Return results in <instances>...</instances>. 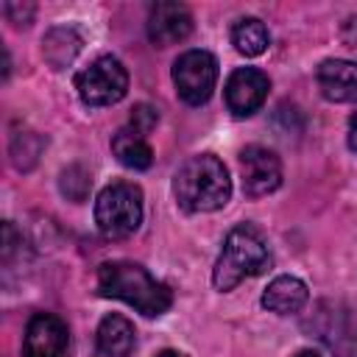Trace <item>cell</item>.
Instances as JSON below:
<instances>
[{
	"label": "cell",
	"mask_w": 357,
	"mask_h": 357,
	"mask_svg": "<svg viewBox=\"0 0 357 357\" xmlns=\"http://www.w3.org/2000/svg\"><path fill=\"white\" fill-rule=\"evenodd\" d=\"M98 293L103 298H120L148 318L167 312L173 304L170 287L153 279L142 265L128 262V259L103 262L98 268Z\"/></svg>",
	"instance_id": "1"
},
{
	"label": "cell",
	"mask_w": 357,
	"mask_h": 357,
	"mask_svg": "<svg viewBox=\"0 0 357 357\" xmlns=\"http://www.w3.org/2000/svg\"><path fill=\"white\" fill-rule=\"evenodd\" d=\"M176 204L184 212H215L231 198V178L215 153L190 156L173 178Z\"/></svg>",
	"instance_id": "2"
},
{
	"label": "cell",
	"mask_w": 357,
	"mask_h": 357,
	"mask_svg": "<svg viewBox=\"0 0 357 357\" xmlns=\"http://www.w3.org/2000/svg\"><path fill=\"white\" fill-rule=\"evenodd\" d=\"M268 268H271V251L265 240L254 226L240 223L223 240V251L215 262L212 282L220 293H226V290H234L245 276H259Z\"/></svg>",
	"instance_id": "3"
},
{
	"label": "cell",
	"mask_w": 357,
	"mask_h": 357,
	"mask_svg": "<svg viewBox=\"0 0 357 357\" xmlns=\"http://www.w3.org/2000/svg\"><path fill=\"white\" fill-rule=\"evenodd\" d=\"M95 223L103 237H131L142 223V190L131 181H114L95 201Z\"/></svg>",
	"instance_id": "4"
},
{
	"label": "cell",
	"mask_w": 357,
	"mask_h": 357,
	"mask_svg": "<svg viewBox=\"0 0 357 357\" xmlns=\"http://www.w3.org/2000/svg\"><path fill=\"white\" fill-rule=\"evenodd\" d=\"M335 357H357V310L343 301H318L304 324Z\"/></svg>",
	"instance_id": "5"
},
{
	"label": "cell",
	"mask_w": 357,
	"mask_h": 357,
	"mask_svg": "<svg viewBox=\"0 0 357 357\" xmlns=\"http://www.w3.org/2000/svg\"><path fill=\"white\" fill-rule=\"evenodd\" d=\"M75 89L86 106H112L128 92V73L120 59L98 56L89 67L75 75Z\"/></svg>",
	"instance_id": "6"
},
{
	"label": "cell",
	"mask_w": 357,
	"mask_h": 357,
	"mask_svg": "<svg viewBox=\"0 0 357 357\" xmlns=\"http://www.w3.org/2000/svg\"><path fill=\"white\" fill-rule=\"evenodd\" d=\"M173 84L184 103H206L218 84V59L209 50H184L173 61Z\"/></svg>",
	"instance_id": "7"
},
{
	"label": "cell",
	"mask_w": 357,
	"mask_h": 357,
	"mask_svg": "<svg viewBox=\"0 0 357 357\" xmlns=\"http://www.w3.org/2000/svg\"><path fill=\"white\" fill-rule=\"evenodd\" d=\"M240 176L245 195L259 198L282 184V162L273 151L262 145H248L240 151Z\"/></svg>",
	"instance_id": "8"
},
{
	"label": "cell",
	"mask_w": 357,
	"mask_h": 357,
	"mask_svg": "<svg viewBox=\"0 0 357 357\" xmlns=\"http://www.w3.org/2000/svg\"><path fill=\"white\" fill-rule=\"evenodd\" d=\"M268 89H271V81L262 70L257 67H237L229 81H226V106L234 117H248L254 114L265 98H268Z\"/></svg>",
	"instance_id": "9"
},
{
	"label": "cell",
	"mask_w": 357,
	"mask_h": 357,
	"mask_svg": "<svg viewBox=\"0 0 357 357\" xmlns=\"http://www.w3.org/2000/svg\"><path fill=\"white\" fill-rule=\"evenodd\" d=\"M67 349V324L53 312H36L25 326L22 357H61Z\"/></svg>",
	"instance_id": "10"
},
{
	"label": "cell",
	"mask_w": 357,
	"mask_h": 357,
	"mask_svg": "<svg viewBox=\"0 0 357 357\" xmlns=\"http://www.w3.org/2000/svg\"><path fill=\"white\" fill-rule=\"evenodd\" d=\"M192 31V17L181 3L162 0L148 14V39L156 47H167L176 42H184Z\"/></svg>",
	"instance_id": "11"
},
{
	"label": "cell",
	"mask_w": 357,
	"mask_h": 357,
	"mask_svg": "<svg viewBox=\"0 0 357 357\" xmlns=\"http://www.w3.org/2000/svg\"><path fill=\"white\" fill-rule=\"evenodd\" d=\"M315 78H318L321 95L326 100H335V103H357V61L326 59V61H321Z\"/></svg>",
	"instance_id": "12"
},
{
	"label": "cell",
	"mask_w": 357,
	"mask_h": 357,
	"mask_svg": "<svg viewBox=\"0 0 357 357\" xmlns=\"http://www.w3.org/2000/svg\"><path fill=\"white\" fill-rule=\"evenodd\" d=\"M137 346V335L128 318H123L120 312H109L103 315V321L98 324L95 332V351L92 357H131Z\"/></svg>",
	"instance_id": "13"
},
{
	"label": "cell",
	"mask_w": 357,
	"mask_h": 357,
	"mask_svg": "<svg viewBox=\"0 0 357 357\" xmlns=\"http://www.w3.org/2000/svg\"><path fill=\"white\" fill-rule=\"evenodd\" d=\"M307 301H310V290L296 276H276L262 293V307L276 315H293Z\"/></svg>",
	"instance_id": "14"
},
{
	"label": "cell",
	"mask_w": 357,
	"mask_h": 357,
	"mask_svg": "<svg viewBox=\"0 0 357 357\" xmlns=\"http://www.w3.org/2000/svg\"><path fill=\"white\" fill-rule=\"evenodd\" d=\"M81 45L84 42H81L75 28L59 25V28H50L42 36V56L53 70H64L75 61V56L81 53Z\"/></svg>",
	"instance_id": "15"
},
{
	"label": "cell",
	"mask_w": 357,
	"mask_h": 357,
	"mask_svg": "<svg viewBox=\"0 0 357 357\" xmlns=\"http://www.w3.org/2000/svg\"><path fill=\"white\" fill-rule=\"evenodd\" d=\"M112 151L117 156V162L123 167H131V170H148L151 162H153V151L145 139V134L134 131L131 126L120 128L114 137H112Z\"/></svg>",
	"instance_id": "16"
},
{
	"label": "cell",
	"mask_w": 357,
	"mask_h": 357,
	"mask_svg": "<svg viewBox=\"0 0 357 357\" xmlns=\"http://www.w3.org/2000/svg\"><path fill=\"white\" fill-rule=\"evenodd\" d=\"M268 42H271L268 28L257 17H243V20H237L231 25V45L243 56H259V53H265L268 50Z\"/></svg>",
	"instance_id": "17"
},
{
	"label": "cell",
	"mask_w": 357,
	"mask_h": 357,
	"mask_svg": "<svg viewBox=\"0 0 357 357\" xmlns=\"http://www.w3.org/2000/svg\"><path fill=\"white\" fill-rule=\"evenodd\" d=\"M45 145H47V139L42 134H36L31 128H17L11 134V145H8V153H11L14 167L17 170H31L39 162Z\"/></svg>",
	"instance_id": "18"
},
{
	"label": "cell",
	"mask_w": 357,
	"mask_h": 357,
	"mask_svg": "<svg viewBox=\"0 0 357 357\" xmlns=\"http://www.w3.org/2000/svg\"><path fill=\"white\" fill-rule=\"evenodd\" d=\"M61 192L70 198V201H84L89 195V187H92V176L89 170H84L81 165H70L64 173H61Z\"/></svg>",
	"instance_id": "19"
},
{
	"label": "cell",
	"mask_w": 357,
	"mask_h": 357,
	"mask_svg": "<svg viewBox=\"0 0 357 357\" xmlns=\"http://www.w3.org/2000/svg\"><path fill=\"white\" fill-rule=\"evenodd\" d=\"M156 120H159V112H156L153 106H148V103H139V106L131 109L128 126H131L134 131H139V134H148V131L156 126Z\"/></svg>",
	"instance_id": "20"
},
{
	"label": "cell",
	"mask_w": 357,
	"mask_h": 357,
	"mask_svg": "<svg viewBox=\"0 0 357 357\" xmlns=\"http://www.w3.org/2000/svg\"><path fill=\"white\" fill-rule=\"evenodd\" d=\"M3 14L14 25H31V20L36 14V6L33 3H3Z\"/></svg>",
	"instance_id": "21"
},
{
	"label": "cell",
	"mask_w": 357,
	"mask_h": 357,
	"mask_svg": "<svg viewBox=\"0 0 357 357\" xmlns=\"http://www.w3.org/2000/svg\"><path fill=\"white\" fill-rule=\"evenodd\" d=\"M349 148L357 153V114H351L349 120Z\"/></svg>",
	"instance_id": "22"
},
{
	"label": "cell",
	"mask_w": 357,
	"mask_h": 357,
	"mask_svg": "<svg viewBox=\"0 0 357 357\" xmlns=\"http://www.w3.org/2000/svg\"><path fill=\"white\" fill-rule=\"evenodd\" d=\"M293 357H321L318 351H312V349H301V351H296Z\"/></svg>",
	"instance_id": "23"
},
{
	"label": "cell",
	"mask_w": 357,
	"mask_h": 357,
	"mask_svg": "<svg viewBox=\"0 0 357 357\" xmlns=\"http://www.w3.org/2000/svg\"><path fill=\"white\" fill-rule=\"evenodd\" d=\"M156 357H184V354H178V351H170V349H165V351H159Z\"/></svg>",
	"instance_id": "24"
}]
</instances>
